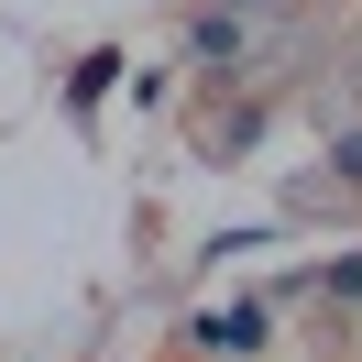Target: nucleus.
<instances>
[{
  "instance_id": "5",
  "label": "nucleus",
  "mask_w": 362,
  "mask_h": 362,
  "mask_svg": "<svg viewBox=\"0 0 362 362\" xmlns=\"http://www.w3.org/2000/svg\"><path fill=\"white\" fill-rule=\"evenodd\" d=\"M329 187H362V132H340V143H329Z\"/></svg>"
},
{
  "instance_id": "1",
  "label": "nucleus",
  "mask_w": 362,
  "mask_h": 362,
  "mask_svg": "<svg viewBox=\"0 0 362 362\" xmlns=\"http://www.w3.org/2000/svg\"><path fill=\"white\" fill-rule=\"evenodd\" d=\"M264 340H274L264 296H230V308H198V318H187V351H198V362H252Z\"/></svg>"
},
{
  "instance_id": "4",
  "label": "nucleus",
  "mask_w": 362,
  "mask_h": 362,
  "mask_svg": "<svg viewBox=\"0 0 362 362\" xmlns=\"http://www.w3.org/2000/svg\"><path fill=\"white\" fill-rule=\"evenodd\" d=\"M318 286H329V296H340V308H362V252H340V264H329V274H318Z\"/></svg>"
},
{
  "instance_id": "6",
  "label": "nucleus",
  "mask_w": 362,
  "mask_h": 362,
  "mask_svg": "<svg viewBox=\"0 0 362 362\" xmlns=\"http://www.w3.org/2000/svg\"><path fill=\"white\" fill-rule=\"evenodd\" d=\"M230 11H252V0H230Z\"/></svg>"
},
{
  "instance_id": "2",
  "label": "nucleus",
  "mask_w": 362,
  "mask_h": 362,
  "mask_svg": "<svg viewBox=\"0 0 362 362\" xmlns=\"http://www.w3.org/2000/svg\"><path fill=\"white\" fill-rule=\"evenodd\" d=\"M242 45H252V23L230 11V0H209L198 23H187V55H198V66H242Z\"/></svg>"
},
{
  "instance_id": "3",
  "label": "nucleus",
  "mask_w": 362,
  "mask_h": 362,
  "mask_svg": "<svg viewBox=\"0 0 362 362\" xmlns=\"http://www.w3.org/2000/svg\"><path fill=\"white\" fill-rule=\"evenodd\" d=\"M110 77H121V55H88V66H77V110H99V99H110Z\"/></svg>"
}]
</instances>
